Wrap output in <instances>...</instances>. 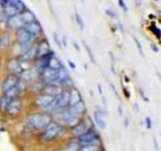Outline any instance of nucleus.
<instances>
[{"label":"nucleus","instance_id":"obj_9","mask_svg":"<svg viewBox=\"0 0 161 151\" xmlns=\"http://www.w3.org/2000/svg\"><path fill=\"white\" fill-rule=\"evenodd\" d=\"M8 25L11 28H19V29L25 26V24H24L23 20H22L21 16H20V14L9 17V20H8Z\"/></svg>","mask_w":161,"mask_h":151},{"label":"nucleus","instance_id":"obj_14","mask_svg":"<svg viewBox=\"0 0 161 151\" xmlns=\"http://www.w3.org/2000/svg\"><path fill=\"white\" fill-rule=\"evenodd\" d=\"M80 101H82L80 92L75 88H73L69 93V105L72 106V105L80 102Z\"/></svg>","mask_w":161,"mask_h":151},{"label":"nucleus","instance_id":"obj_3","mask_svg":"<svg viewBox=\"0 0 161 151\" xmlns=\"http://www.w3.org/2000/svg\"><path fill=\"white\" fill-rule=\"evenodd\" d=\"M61 127L58 124L53 122H50L48 125L46 127V130L44 131L42 138L46 141H50L56 138L61 132Z\"/></svg>","mask_w":161,"mask_h":151},{"label":"nucleus","instance_id":"obj_12","mask_svg":"<svg viewBox=\"0 0 161 151\" xmlns=\"http://www.w3.org/2000/svg\"><path fill=\"white\" fill-rule=\"evenodd\" d=\"M69 104V92L65 91L57 97V109L63 108Z\"/></svg>","mask_w":161,"mask_h":151},{"label":"nucleus","instance_id":"obj_5","mask_svg":"<svg viewBox=\"0 0 161 151\" xmlns=\"http://www.w3.org/2000/svg\"><path fill=\"white\" fill-rule=\"evenodd\" d=\"M31 36H37L42 32V28L40 24L36 20L28 23L23 27Z\"/></svg>","mask_w":161,"mask_h":151},{"label":"nucleus","instance_id":"obj_15","mask_svg":"<svg viewBox=\"0 0 161 151\" xmlns=\"http://www.w3.org/2000/svg\"><path fill=\"white\" fill-rule=\"evenodd\" d=\"M46 94L52 96V97H58L60 94L62 93L61 89L58 86H55V85H49L48 87L45 88L44 90Z\"/></svg>","mask_w":161,"mask_h":151},{"label":"nucleus","instance_id":"obj_6","mask_svg":"<svg viewBox=\"0 0 161 151\" xmlns=\"http://www.w3.org/2000/svg\"><path fill=\"white\" fill-rule=\"evenodd\" d=\"M21 109H22L21 102L19 100H14V99H13V100L9 102V105H7V107H6L5 110H6L9 114L15 115L20 113Z\"/></svg>","mask_w":161,"mask_h":151},{"label":"nucleus","instance_id":"obj_7","mask_svg":"<svg viewBox=\"0 0 161 151\" xmlns=\"http://www.w3.org/2000/svg\"><path fill=\"white\" fill-rule=\"evenodd\" d=\"M58 70L50 69V68L48 67L46 68L43 70V72H42L43 78L45 79L46 81L49 82L50 83H51L52 82L58 80Z\"/></svg>","mask_w":161,"mask_h":151},{"label":"nucleus","instance_id":"obj_4","mask_svg":"<svg viewBox=\"0 0 161 151\" xmlns=\"http://www.w3.org/2000/svg\"><path fill=\"white\" fill-rule=\"evenodd\" d=\"M79 140L84 146L97 145V135L95 132H86L83 135L79 136Z\"/></svg>","mask_w":161,"mask_h":151},{"label":"nucleus","instance_id":"obj_18","mask_svg":"<svg viewBox=\"0 0 161 151\" xmlns=\"http://www.w3.org/2000/svg\"><path fill=\"white\" fill-rule=\"evenodd\" d=\"M37 54V48L36 47H32L27 50V51L21 56V60L24 61H28L32 60Z\"/></svg>","mask_w":161,"mask_h":151},{"label":"nucleus","instance_id":"obj_32","mask_svg":"<svg viewBox=\"0 0 161 151\" xmlns=\"http://www.w3.org/2000/svg\"><path fill=\"white\" fill-rule=\"evenodd\" d=\"M53 40L54 42H56L57 46H58L59 48H61L62 47V42L61 40V38H60L59 35H58V32H54L53 34Z\"/></svg>","mask_w":161,"mask_h":151},{"label":"nucleus","instance_id":"obj_29","mask_svg":"<svg viewBox=\"0 0 161 151\" xmlns=\"http://www.w3.org/2000/svg\"><path fill=\"white\" fill-rule=\"evenodd\" d=\"M83 45H84V47H85V49H86V52H87L88 56H89L91 62L94 63V64H96V59H95V58H94V53H93L92 50H91V47H90L89 45H88V44H86V42H84V43H83Z\"/></svg>","mask_w":161,"mask_h":151},{"label":"nucleus","instance_id":"obj_31","mask_svg":"<svg viewBox=\"0 0 161 151\" xmlns=\"http://www.w3.org/2000/svg\"><path fill=\"white\" fill-rule=\"evenodd\" d=\"M75 20H76L77 25L80 27L81 29H83V28H84V21H83L81 15H80L78 12H75Z\"/></svg>","mask_w":161,"mask_h":151},{"label":"nucleus","instance_id":"obj_26","mask_svg":"<svg viewBox=\"0 0 161 151\" xmlns=\"http://www.w3.org/2000/svg\"><path fill=\"white\" fill-rule=\"evenodd\" d=\"M15 87L17 89L19 94H21V93L24 92V91H25V89H26V82L24 81L23 80L20 79V80H17V84H16Z\"/></svg>","mask_w":161,"mask_h":151},{"label":"nucleus","instance_id":"obj_36","mask_svg":"<svg viewBox=\"0 0 161 151\" xmlns=\"http://www.w3.org/2000/svg\"><path fill=\"white\" fill-rule=\"evenodd\" d=\"M150 28L153 30V32L155 33V34L157 35V36H158V37H160V28H157V27L155 26V25H153V26L151 27Z\"/></svg>","mask_w":161,"mask_h":151},{"label":"nucleus","instance_id":"obj_30","mask_svg":"<svg viewBox=\"0 0 161 151\" xmlns=\"http://www.w3.org/2000/svg\"><path fill=\"white\" fill-rule=\"evenodd\" d=\"M133 39L134 41H135V44H136V47L137 48H138V52L140 53V54H141L142 57H144L145 54H144V51H143V47H142V45L141 42L139 41V39H138V38L135 37V36H134Z\"/></svg>","mask_w":161,"mask_h":151},{"label":"nucleus","instance_id":"obj_46","mask_svg":"<svg viewBox=\"0 0 161 151\" xmlns=\"http://www.w3.org/2000/svg\"><path fill=\"white\" fill-rule=\"evenodd\" d=\"M156 1H159V0H156Z\"/></svg>","mask_w":161,"mask_h":151},{"label":"nucleus","instance_id":"obj_17","mask_svg":"<svg viewBox=\"0 0 161 151\" xmlns=\"http://www.w3.org/2000/svg\"><path fill=\"white\" fill-rule=\"evenodd\" d=\"M94 119H95V122L99 128L105 129L106 127V122L105 120V117H104V114L102 112H95V113H94Z\"/></svg>","mask_w":161,"mask_h":151},{"label":"nucleus","instance_id":"obj_33","mask_svg":"<svg viewBox=\"0 0 161 151\" xmlns=\"http://www.w3.org/2000/svg\"><path fill=\"white\" fill-rule=\"evenodd\" d=\"M98 150V146L97 145H91V146H84L80 151H97Z\"/></svg>","mask_w":161,"mask_h":151},{"label":"nucleus","instance_id":"obj_44","mask_svg":"<svg viewBox=\"0 0 161 151\" xmlns=\"http://www.w3.org/2000/svg\"><path fill=\"white\" fill-rule=\"evenodd\" d=\"M97 87H98V89H99V91H100V93H101V94H102V87H101V85H100V84H98V85H97Z\"/></svg>","mask_w":161,"mask_h":151},{"label":"nucleus","instance_id":"obj_13","mask_svg":"<svg viewBox=\"0 0 161 151\" xmlns=\"http://www.w3.org/2000/svg\"><path fill=\"white\" fill-rule=\"evenodd\" d=\"M17 82V79L15 76H9L6 80L3 81V90L6 92L8 90L11 89L14 87L16 86Z\"/></svg>","mask_w":161,"mask_h":151},{"label":"nucleus","instance_id":"obj_23","mask_svg":"<svg viewBox=\"0 0 161 151\" xmlns=\"http://www.w3.org/2000/svg\"><path fill=\"white\" fill-rule=\"evenodd\" d=\"M49 58H47V56L41 57V59L39 60V62H38V67H39V69H42V70H44L46 68L48 67V61H49Z\"/></svg>","mask_w":161,"mask_h":151},{"label":"nucleus","instance_id":"obj_41","mask_svg":"<svg viewBox=\"0 0 161 151\" xmlns=\"http://www.w3.org/2000/svg\"><path fill=\"white\" fill-rule=\"evenodd\" d=\"M153 142H154V146H156V149H158V144H157V141L155 138H153Z\"/></svg>","mask_w":161,"mask_h":151},{"label":"nucleus","instance_id":"obj_25","mask_svg":"<svg viewBox=\"0 0 161 151\" xmlns=\"http://www.w3.org/2000/svg\"><path fill=\"white\" fill-rule=\"evenodd\" d=\"M32 72L30 69H26V70H23L21 72V80H23L24 81H28L32 78Z\"/></svg>","mask_w":161,"mask_h":151},{"label":"nucleus","instance_id":"obj_42","mask_svg":"<svg viewBox=\"0 0 161 151\" xmlns=\"http://www.w3.org/2000/svg\"><path fill=\"white\" fill-rule=\"evenodd\" d=\"M118 111H119V113L120 116H122L123 114V110H122V107L121 106H119V108H118Z\"/></svg>","mask_w":161,"mask_h":151},{"label":"nucleus","instance_id":"obj_2","mask_svg":"<svg viewBox=\"0 0 161 151\" xmlns=\"http://www.w3.org/2000/svg\"><path fill=\"white\" fill-rule=\"evenodd\" d=\"M50 116L47 114H39V113H36L28 118V122L36 128H43L46 127L50 122Z\"/></svg>","mask_w":161,"mask_h":151},{"label":"nucleus","instance_id":"obj_10","mask_svg":"<svg viewBox=\"0 0 161 151\" xmlns=\"http://www.w3.org/2000/svg\"><path fill=\"white\" fill-rule=\"evenodd\" d=\"M54 98V97H52L48 94H44V95H41L36 100V104L39 107L45 109L52 103Z\"/></svg>","mask_w":161,"mask_h":151},{"label":"nucleus","instance_id":"obj_1","mask_svg":"<svg viewBox=\"0 0 161 151\" xmlns=\"http://www.w3.org/2000/svg\"><path fill=\"white\" fill-rule=\"evenodd\" d=\"M5 14L9 17L25 11V5L21 0H2Z\"/></svg>","mask_w":161,"mask_h":151},{"label":"nucleus","instance_id":"obj_21","mask_svg":"<svg viewBox=\"0 0 161 151\" xmlns=\"http://www.w3.org/2000/svg\"><path fill=\"white\" fill-rule=\"evenodd\" d=\"M61 67H62V64H61V62L58 58H55V57H50L48 61V68L58 70Z\"/></svg>","mask_w":161,"mask_h":151},{"label":"nucleus","instance_id":"obj_40","mask_svg":"<svg viewBox=\"0 0 161 151\" xmlns=\"http://www.w3.org/2000/svg\"><path fill=\"white\" fill-rule=\"evenodd\" d=\"M152 49L154 52H159V48L156 45H152Z\"/></svg>","mask_w":161,"mask_h":151},{"label":"nucleus","instance_id":"obj_11","mask_svg":"<svg viewBox=\"0 0 161 151\" xmlns=\"http://www.w3.org/2000/svg\"><path fill=\"white\" fill-rule=\"evenodd\" d=\"M85 109H86V105H85L84 102L83 101H80V102L76 103L75 105L71 106V109H69L71 115L74 117H77L80 114L83 113L84 112Z\"/></svg>","mask_w":161,"mask_h":151},{"label":"nucleus","instance_id":"obj_37","mask_svg":"<svg viewBox=\"0 0 161 151\" xmlns=\"http://www.w3.org/2000/svg\"><path fill=\"white\" fill-rule=\"evenodd\" d=\"M146 127L149 129H150L152 127V120H151V118L149 116H147L146 118Z\"/></svg>","mask_w":161,"mask_h":151},{"label":"nucleus","instance_id":"obj_8","mask_svg":"<svg viewBox=\"0 0 161 151\" xmlns=\"http://www.w3.org/2000/svg\"><path fill=\"white\" fill-rule=\"evenodd\" d=\"M17 40L20 45H26L30 42L31 36L24 28H20L17 34Z\"/></svg>","mask_w":161,"mask_h":151},{"label":"nucleus","instance_id":"obj_38","mask_svg":"<svg viewBox=\"0 0 161 151\" xmlns=\"http://www.w3.org/2000/svg\"><path fill=\"white\" fill-rule=\"evenodd\" d=\"M106 14L111 17H113V18H116V14L111 9H106Z\"/></svg>","mask_w":161,"mask_h":151},{"label":"nucleus","instance_id":"obj_16","mask_svg":"<svg viewBox=\"0 0 161 151\" xmlns=\"http://www.w3.org/2000/svg\"><path fill=\"white\" fill-rule=\"evenodd\" d=\"M8 69L14 74L20 73V72H22L21 66H20L18 61L16 59H12L9 61V63H8Z\"/></svg>","mask_w":161,"mask_h":151},{"label":"nucleus","instance_id":"obj_19","mask_svg":"<svg viewBox=\"0 0 161 151\" xmlns=\"http://www.w3.org/2000/svg\"><path fill=\"white\" fill-rule=\"evenodd\" d=\"M20 16H21V18L23 20L24 24L27 25L28 23H31V22L34 21L36 20V16L35 14H33L31 11L29 10H26V11H23L22 13H20Z\"/></svg>","mask_w":161,"mask_h":151},{"label":"nucleus","instance_id":"obj_47","mask_svg":"<svg viewBox=\"0 0 161 151\" xmlns=\"http://www.w3.org/2000/svg\"><path fill=\"white\" fill-rule=\"evenodd\" d=\"M82 1H83H83H84V0H82Z\"/></svg>","mask_w":161,"mask_h":151},{"label":"nucleus","instance_id":"obj_39","mask_svg":"<svg viewBox=\"0 0 161 151\" xmlns=\"http://www.w3.org/2000/svg\"><path fill=\"white\" fill-rule=\"evenodd\" d=\"M69 65L70 66L71 69H75V68H76V66H75V64H74V62H72V61H69Z\"/></svg>","mask_w":161,"mask_h":151},{"label":"nucleus","instance_id":"obj_24","mask_svg":"<svg viewBox=\"0 0 161 151\" xmlns=\"http://www.w3.org/2000/svg\"><path fill=\"white\" fill-rule=\"evenodd\" d=\"M9 44V36L8 34H4L0 39V48L5 49Z\"/></svg>","mask_w":161,"mask_h":151},{"label":"nucleus","instance_id":"obj_43","mask_svg":"<svg viewBox=\"0 0 161 151\" xmlns=\"http://www.w3.org/2000/svg\"><path fill=\"white\" fill-rule=\"evenodd\" d=\"M135 3H136L137 6H140V5H141V3H142V1L141 0H135Z\"/></svg>","mask_w":161,"mask_h":151},{"label":"nucleus","instance_id":"obj_45","mask_svg":"<svg viewBox=\"0 0 161 151\" xmlns=\"http://www.w3.org/2000/svg\"><path fill=\"white\" fill-rule=\"evenodd\" d=\"M2 6V0H0V7Z\"/></svg>","mask_w":161,"mask_h":151},{"label":"nucleus","instance_id":"obj_35","mask_svg":"<svg viewBox=\"0 0 161 151\" xmlns=\"http://www.w3.org/2000/svg\"><path fill=\"white\" fill-rule=\"evenodd\" d=\"M118 3H119V6H120L125 11L128 10V7H127V4H126V3L124 2V0H118Z\"/></svg>","mask_w":161,"mask_h":151},{"label":"nucleus","instance_id":"obj_22","mask_svg":"<svg viewBox=\"0 0 161 151\" xmlns=\"http://www.w3.org/2000/svg\"><path fill=\"white\" fill-rule=\"evenodd\" d=\"M86 124H80L75 125V127H74L73 130H72V133L74 134L76 136H80V135H83L84 133H86Z\"/></svg>","mask_w":161,"mask_h":151},{"label":"nucleus","instance_id":"obj_34","mask_svg":"<svg viewBox=\"0 0 161 151\" xmlns=\"http://www.w3.org/2000/svg\"><path fill=\"white\" fill-rule=\"evenodd\" d=\"M79 149H80V146L77 143H72L68 146L65 151H79Z\"/></svg>","mask_w":161,"mask_h":151},{"label":"nucleus","instance_id":"obj_27","mask_svg":"<svg viewBox=\"0 0 161 151\" xmlns=\"http://www.w3.org/2000/svg\"><path fill=\"white\" fill-rule=\"evenodd\" d=\"M13 100V98L7 97V96L4 95L3 97H2L1 100H0V106L3 109H6V108L7 107V105H9V102Z\"/></svg>","mask_w":161,"mask_h":151},{"label":"nucleus","instance_id":"obj_20","mask_svg":"<svg viewBox=\"0 0 161 151\" xmlns=\"http://www.w3.org/2000/svg\"><path fill=\"white\" fill-rule=\"evenodd\" d=\"M48 42L47 41H43L40 43V46H39V48L37 49V53L40 57L47 56L48 54L49 51H50V48H49Z\"/></svg>","mask_w":161,"mask_h":151},{"label":"nucleus","instance_id":"obj_28","mask_svg":"<svg viewBox=\"0 0 161 151\" xmlns=\"http://www.w3.org/2000/svg\"><path fill=\"white\" fill-rule=\"evenodd\" d=\"M18 94H19V93H18V91H17V89L16 88V87H14L13 88L8 90L7 91H6V94H5V95L7 96V97H9V98H10L14 99V98H15L17 95H18Z\"/></svg>","mask_w":161,"mask_h":151}]
</instances>
